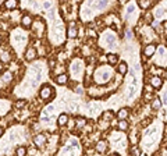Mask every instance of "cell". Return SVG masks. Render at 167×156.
Listing matches in <instances>:
<instances>
[{"label":"cell","mask_w":167,"mask_h":156,"mask_svg":"<svg viewBox=\"0 0 167 156\" xmlns=\"http://www.w3.org/2000/svg\"><path fill=\"white\" fill-rule=\"evenodd\" d=\"M128 116H130V111H128L127 107H122V109H120V110L117 111V117H118L120 120H127Z\"/></svg>","instance_id":"cell-14"},{"label":"cell","mask_w":167,"mask_h":156,"mask_svg":"<svg viewBox=\"0 0 167 156\" xmlns=\"http://www.w3.org/2000/svg\"><path fill=\"white\" fill-rule=\"evenodd\" d=\"M31 28H32V31L36 33L38 38H42L43 33L46 32V25H45V22L42 21L41 18H38L36 21H33L32 22V27H31Z\"/></svg>","instance_id":"cell-3"},{"label":"cell","mask_w":167,"mask_h":156,"mask_svg":"<svg viewBox=\"0 0 167 156\" xmlns=\"http://www.w3.org/2000/svg\"><path fill=\"white\" fill-rule=\"evenodd\" d=\"M86 33H88V36H89V38H95V39L97 38V35H96V31H93V29H88V32H86Z\"/></svg>","instance_id":"cell-33"},{"label":"cell","mask_w":167,"mask_h":156,"mask_svg":"<svg viewBox=\"0 0 167 156\" xmlns=\"http://www.w3.org/2000/svg\"><path fill=\"white\" fill-rule=\"evenodd\" d=\"M36 54H38V52H36V49L35 47H28L27 50H25V54H24V57H25V60L27 61H32V60H35V57H36Z\"/></svg>","instance_id":"cell-8"},{"label":"cell","mask_w":167,"mask_h":156,"mask_svg":"<svg viewBox=\"0 0 167 156\" xmlns=\"http://www.w3.org/2000/svg\"><path fill=\"white\" fill-rule=\"evenodd\" d=\"M111 156H120V155H117V153H114V155H111Z\"/></svg>","instance_id":"cell-41"},{"label":"cell","mask_w":167,"mask_h":156,"mask_svg":"<svg viewBox=\"0 0 167 156\" xmlns=\"http://www.w3.org/2000/svg\"><path fill=\"white\" fill-rule=\"evenodd\" d=\"M27 153H28V149L25 146H22V145L15 148V156H27Z\"/></svg>","instance_id":"cell-20"},{"label":"cell","mask_w":167,"mask_h":156,"mask_svg":"<svg viewBox=\"0 0 167 156\" xmlns=\"http://www.w3.org/2000/svg\"><path fill=\"white\" fill-rule=\"evenodd\" d=\"M130 153H131V155H134V156H139L141 150H139V148H138V146H131Z\"/></svg>","instance_id":"cell-30"},{"label":"cell","mask_w":167,"mask_h":156,"mask_svg":"<svg viewBox=\"0 0 167 156\" xmlns=\"http://www.w3.org/2000/svg\"><path fill=\"white\" fill-rule=\"evenodd\" d=\"M43 8L45 10H49V8H52V6H53V3L52 2H43Z\"/></svg>","instance_id":"cell-36"},{"label":"cell","mask_w":167,"mask_h":156,"mask_svg":"<svg viewBox=\"0 0 167 156\" xmlns=\"http://www.w3.org/2000/svg\"><path fill=\"white\" fill-rule=\"evenodd\" d=\"M134 11H135V4H128V7H127V13H128V14H132Z\"/></svg>","instance_id":"cell-35"},{"label":"cell","mask_w":167,"mask_h":156,"mask_svg":"<svg viewBox=\"0 0 167 156\" xmlns=\"http://www.w3.org/2000/svg\"><path fill=\"white\" fill-rule=\"evenodd\" d=\"M0 61H2V63H7V64H10V61H11V56H10V53L6 52V50H2V52H0Z\"/></svg>","instance_id":"cell-15"},{"label":"cell","mask_w":167,"mask_h":156,"mask_svg":"<svg viewBox=\"0 0 167 156\" xmlns=\"http://www.w3.org/2000/svg\"><path fill=\"white\" fill-rule=\"evenodd\" d=\"M39 96H41L42 100H49L54 96V88L49 84H45V85L41 86L39 89Z\"/></svg>","instance_id":"cell-1"},{"label":"cell","mask_w":167,"mask_h":156,"mask_svg":"<svg viewBox=\"0 0 167 156\" xmlns=\"http://www.w3.org/2000/svg\"><path fill=\"white\" fill-rule=\"evenodd\" d=\"M145 21H146V24H152V21H153V14H152V13H146V14H145Z\"/></svg>","instance_id":"cell-31"},{"label":"cell","mask_w":167,"mask_h":156,"mask_svg":"<svg viewBox=\"0 0 167 156\" xmlns=\"http://www.w3.org/2000/svg\"><path fill=\"white\" fill-rule=\"evenodd\" d=\"M3 6H4V8H7V10H14V8H17V6H18V2H15V0H8V2L3 3Z\"/></svg>","instance_id":"cell-19"},{"label":"cell","mask_w":167,"mask_h":156,"mask_svg":"<svg viewBox=\"0 0 167 156\" xmlns=\"http://www.w3.org/2000/svg\"><path fill=\"white\" fill-rule=\"evenodd\" d=\"M67 123H68V116H67L66 113H61L60 116L57 117V124L60 125V127H64V125H67Z\"/></svg>","instance_id":"cell-16"},{"label":"cell","mask_w":167,"mask_h":156,"mask_svg":"<svg viewBox=\"0 0 167 156\" xmlns=\"http://www.w3.org/2000/svg\"><path fill=\"white\" fill-rule=\"evenodd\" d=\"M75 124H77V127H79V128L85 127V125H86V119H84V117L78 116L77 119H75Z\"/></svg>","instance_id":"cell-26"},{"label":"cell","mask_w":167,"mask_h":156,"mask_svg":"<svg viewBox=\"0 0 167 156\" xmlns=\"http://www.w3.org/2000/svg\"><path fill=\"white\" fill-rule=\"evenodd\" d=\"M136 4L139 6V8L146 10V8H149L152 6V2H149V0H139V2H136Z\"/></svg>","instance_id":"cell-21"},{"label":"cell","mask_w":167,"mask_h":156,"mask_svg":"<svg viewBox=\"0 0 167 156\" xmlns=\"http://www.w3.org/2000/svg\"><path fill=\"white\" fill-rule=\"evenodd\" d=\"M11 109V103L7 99H0V117L6 116Z\"/></svg>","instance_id":"cell-4"},{"label":"cell","mask_w":167,"mask_h":156,"mask_svg":"<svg viewBox=\"0 0 167 156\" xmlns=\"http://www.w3.org/2000/svg\"><path fill=\"white\" fill-rule=\"evenodd\" d=\"M166 10H167V8H164V7H159L157 10H156V17H161V15H164Z\"/></svg>","instance_id":"cell-32"},{"label":"cell","mask_w":167,"mask_h":156,"mask_svg":"<svg viewBox=\"0 0 167 156\" xmlns=\"http://www.w3.org/2000/svg\"><path fill=\"white\" fill-rule=\"evenodd\" d=\"M130 142L132 144V146H135V144L138 142V138L135 136V134H132V135H130Z\"/></svg>","instance_id":"cell-34"},{"label":"cell","mask_w":167,"mask_h":156,"mask_svg":"<svg viewBox=\"0 0 167 156\" xmlns=\"http://www.w3.org/2000/svg\"><path fill=\"white\" fill-rule=\"evenodd\" d=\"M107 149H109V145L105 139H99V141L96 142V145H95V150H96L97 153H106Z\"/></svg>","instance_id":"cell-6"},{"label":"cell","mask_w":167,"mask_h":156,"mask_svg":"<svg viewBox=\"0 0 167 156\" xmlns=\"http://www.w3.org/2000/svg\"><path fill=\"white\" fill-rule=\"evenodd\" d=\"M117 72H118L120 75H125L128 72V66L125 61H120L118 66H117Z\"/></svg>","instance_id":"cell-11"},{"label":"cell","mask_w":167,"mask_h":156,"mask_svg":"<svg viewBox=\"0 0 167 156\" xmlns=\"http://www.w3.org/2000/svg\"><path fill=\"white\" fill-rule=\"evenodd\" d=\"M21 27L22 28H25V29H28V28H31L32 27V22H33V18H32V15H29V14H22V17H21Z\"/></svg>","instance_id":"cell-5"},{"label":"cell","mask_w":167,"mask_h":156,"mask_svg":"<svg viewBox=\"0 0 167 156\" xmlns=\"http://www.w3.org/2000/svg\"><path fill=\"white\" fill-rule=\"evenodd\" d=\"M81 67H82L81 61H74V63L71 64V71H74V74H78V72L81 71Z\"/></svg>","instance_id":"cell-23"},{"label":"cell","mask_w":167,"mask_h":156,"mask_svg":"<svg viewBox=\"0 0 167 156\" xmlns=\"http://www.w3.org/2000/svg\"><path fill=\"white\" fill-rule=\"evenodd\" d=\"M2 41H3V39H2V35H0V45H2Z\"/></svg>","instance_id":"cell-40"},{"label":"cell","mask_w":167,"mask_h":156,"mask_svg":"<svg viewBox=\"0 0 167 156\" xmlns=\"http://www.w3.org/2000/svg\"><path fill=\"white\" fill-rule=\"evenodd\" d=\"M161 75H163V77H161V80H167V70L164 72H161Z\"/></svg>","instance_id":"cell-38"},{"label":"cell","mask_w":167,"mask_h":156,"mask_svg":"<svg viewBox=\"0 0 167 156\" xmlns=\"http://www.w3.org/2000/svg\"><path fill=\"white\" fill-rule=\"evenodd\" d=\"M117 127H118L120 131H127L128 127H130V124H128L127 120H120L118 124H117Z\"/></svg>","instance_id":"cell-22"},{"label":"cell","mask_w":167,"mask_h":156,"mask_svg":"<svg viewBox=\"0 0 167 156\" xmlns=\"http://www.w3.org/2000/svg\"><path fill=\"white\" fill-rule=\"evenodd\" d=\"M2 81L4 84H10L11 81H13V72H10L7 70V71H4L3 72V75H2Z\"/></svg>","instance_id":"cell-18"},{"label":"cell","mask_w":167,"mask_h":156,"mask_svg":"<svg viewBox=\"0 0 167 156\" xmlns=\"http://www.w3.org/2000/svg\"><path fill=\"white\" fill-rule=\"evenodd\" d=\"M11 41H13V43H15V45H18L19 47H22L21 45H24V42L27 41V33L21 29H14L13 33H11Z\"/></svg>","instance_id":"cell-2"},{"label":"cell","mask_w":167,"mask_h":156,"mask_svg":"<svg viewBox=\"0 0 167 156\" xmlns=\"http://www.w3.org/2000/svg\"><path fill=\"white\" fill-rule=\"evenodd\" d=\"M114 119V113L111 110H107L102 114V120H106V121H110V120Z\"/></svg>","instance_id":"cell-25"},{"label":"cell","mask_w":167,"mask_h":156,"mask_svg":"<svg viewBox=\"0 0 167 156\" xmlns=\"http://www.w3.org/2000/svg\"><path fill=\"white\" fill-rule=\"evenodd\" d=\"M166 149H167V146H166Z\"/></svg>","instance_id":"cell-43"},{"label":"cell","mask_w":167,"mask_h":156,"mask_svg":"<svg viewBox=\"0 0 167 156\" xmlns=\"http://www.w3.org/2000/svg\"><path fill=\"white\" fill-rule=\"evenodd\" d=\"M67 35H68V38H77L78 36V27L75 25V22H70V27L67 29Z\"/></svg>","instance_id":"cell-10"},{"label":"cell","mask_w":167,"mask_h":156,"mask_svg":"<svg viewBox=\"0 0 167 156\" xmlns=\"http://www.w3.org/2000/svg\"><path fill=\"white\" fill-rule=\"evenodd\" d=\"M25 105H27V100H24V99H19V100H17V102H15V105H14V106H15V109H22Z\"/></svg>","instance_id":"cell-29"},{"label":"cell","mask_w":167,"mask_h":156,"mask_svg":"<svg viewBox=\"0 0 167 156\" xmlns=\"http://www.w3.org/2000/svg\"><path fill=\"white\" fill-rule=\"evenodd\" d=\"M56 82L58 84V85H67L68 84V75L64 72V74H60L56 77Z\"/></svg>","instance_id":"cell-13"},{"label":"cell","mask_w":167,"mask_h":156,"mask_svg":"<svg viewBox=\"0 0 167 156\" xmlns=\"http://www.w3.org/2000/svg\"><path fill=\"white\" fill-rule=\"evenodd\" d=\"M114 41H116V36H114V35H111V33L106 35V42L109 43V46H110V47L114 46Z\"/></svg>","instance_id":"cell-27"},{"label":"cell","mask_w":167,"mask_h":156,"mask_svg":"<svg viewBox=\"0 0 167 156\" xmlns=\"http://www.w3.org/2000/svg\"><path fill=\"white\" fill-rule=\"evenodd\" d=\"M155 132H157V127H153L152 130H148L146 131V135H152V134H155Z\"/></svg>","instance_id":"cell-37"},{"label":"cell","mask_w":167,"mask_h":156,"mask_svg":"<svg viewBox=\"0 0 167 156\" xmlns=\"http://www.w3.org/2000/svg\"><path fill=\"white\" fill-rule=\"evenodd\" d=\"M118 54H116V53H109L107 54V57H106V60L109 61V64H111V66H113V64H117L118 63Z\"/></svg>","instance_id":"cell-17"},{"label":"cell","mask_w":167,"mask_h":156,"mask_svg":"<svg viewBox=\"0 0 167 156\" xmlns=\"http://www.w3.org/2000/svg\"><path fill=\"white\" fill-rule=\"evenodd\" d=\"M3 132H4V130H3V128H2V127H0V136H2V135H3Z\"/></svg>","instance_id":"cell-39"},{"label":"cell","mask_w":167,"mask_h":156,"mask_svg":"<svg viewBox=\"0 0 167 156\" xmlns=\"http://www.w3.org/2000/svg\"><path fill=\"white\" fill-rule=\"evenodd\" d=\"M0 71H2V67H0Z\"/></svg>","instance_id":"cell-42"},{"label":"cell","mask_w":167,"mask_h":156,"mask_svg":"<svg viewBox=\"0 0 167 156\" xmlns=\"http://www.w3.org/2000/svg\"><path fill=\"white\" fill-rule=\"evenodd\" d=\"M128 91H130V92H128V98H130V99H131V98H134V96H135V92H136V85H130V86H128Z\"/></svg>","instance_id":"cell-28"},{"label":"cell","mask_w":167,"mask_h":156,"mask_svg":"<svg viewBox=\"0 0 167 156\" xmlns=\"http://www.w3.org/2000/svg\"><path fill=\"white\" fill-rule=\"evenodd\" d=\"M156 50H157V46H156L155 43H149V45H146V46H145L143 54L146 56V57H152V56L156 53Z\"/></svg>","instance_id":"cell-9"},{"label":"cell","mask_w":167,"mask_h":156,"mask_svg":"<svg viewBox=\"0 0 167 156\" xmlns=\"http://www.w3.org/2000/svg\"><path fill=\"white\" fill-rule=\"evenodd\" d=\"M46 141H47L46 134H36V135L33 136V144H35V146H43V145L46 144Z\"/></svg>","instance_id":"cell-7"},{"label":"cell","mask_w":167,"mask_h":156,"mask_svg":"<svg viewBox=\"0 0 167 156\" xmlns=\"http://www.w3.org/2000/svg\"><path fill=\"white\" fill-rule=\"evenodd\" d=\"M150 106H152L153 110H159V109L161 107V100L159 99V98H155V99L152 100V103H150Z\"/></svg>","instance_id":"cell-24"},{"label":"cell","mask_w":167,"mask_h":156,"mask_svg":"<svg viewBox=\"0 0 167 156\" xmlns=\"http://www.w3.org/2000/svg\"><path fill=\"white\" fill-rule=\"evenodd\" d=\"M161 84H163V80H161V77H159V75H155V77L150 78V85H152L153 88H160Z\"/></svg>","instance_id":"cell-12"}]
</instances>
